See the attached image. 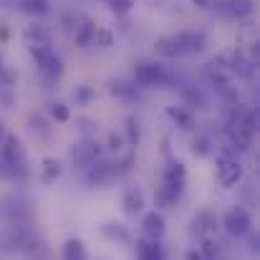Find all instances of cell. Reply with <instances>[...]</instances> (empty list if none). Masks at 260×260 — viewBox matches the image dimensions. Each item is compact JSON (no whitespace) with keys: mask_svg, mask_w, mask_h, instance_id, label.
I'll return each instance as SVG.
<instances>
[{"mask_svg":"<svg viewBox=\"0 0 260 260\" xmlns=\"http://www.w3.org/2000/svg\"><path fill=\"white\" fill-rule=\"evenodd\" d=\"M134 84L142 86H167L172 84V74L157 61H142L134 66Z\"/></svg>","mask_w":260,"mask_h":260,"instance_id":"6da1fadb","label":"cell"},{"mask_svg":"<svg viewBox=\"0 0 260 260\" xmlns=\"http://www.w3.org/2000/svg\"><path fill=\"white\" fill-rule=\"evenodd\" d=\"M30 56H33V61H36L38 69H41V74H43L48 81H56V79L63 74V61H61V56H58L53 48H33Z\"/></svg>","mask_w":260,"mask_h":260,"instance_id":"7a4b0ae2","label":"cell"},{"mask_svg":"<svg viewBox=\"0 0 260 260\" xmlns=\"http://www.w3.org/2000/svg\"><path fill=\"white\" fill-rule=\"evenodd\" d=\"M177 48H179V56H187V53H200L207 48V33L205 30H179L177 36H172Z\"/></svg>","mask_w":260,"mask_h":260,"instance_id":"3957f363","label":"cell"},{"mask_svg":"<svg viewBox=\"0 0 260 260\" xmlns=\"http://www.w3.org/2000/svg\"><path fill=\"white\" fill-rule=\"evenodd\" d=\"M217 179L222 187H235L243 179V167L235 157L230 154H220L217 157Z\"/></svg>","mask_w":260,"mask_h":260,"instance_id":"277c9868","label":"cell"},{"mask_svg":"<svg viewBox=\"0 0 260 260\" xmlns=\"http://www.w3.org/2000/svg\"><path fill=\"white\" fill-rule=\"evenodd\" d=\"M222 225H225V230H228L233 238H245V235L250 233V215H248L245 207H233V210L225 215Z\"/></svg>","mask_w":260,"mask_h":260,"instance_id":"5b68a950","label":"cell"},{"mask_svg":"<svg viewBox=\"0 0 260 260\" xmlns=\"http://www.w3.org/2000/svg\"><path fill=\"white\" fill-rule=\"evenodd\" d=\"M99 154H101V144L93 139H84L71 149V162H74V167H88L99 159Z\"/></svg>","mask_w":260,"mask_h":260,"instance_id":"8992f818","label":"cell"},{"mask_svg":"<svg viewBox=\"0 0 260 260\" xmlns=\"http://www.w3.org/2000/svg\"><path fill=\"white\" fill-rule=\"evenodd\" d=\"M0 162L10 170L15 167H23L25 165V154H23V147L15 137H5L3 139V147H0Z\"/></svg>","mask_w":260,"mask_h":260,"instance_id":"52a82bcc","label":"cell"},{"mask_svg":"<svg viewBox=\"0 0 260 260\" xmlns=\"http://www.w3.org/2000/svg\"><path fill=\"white\" fill-rule=\"evenodd\" d=\"M51 30L46 25H28L23 30V43L28 46V51L33 48H51Z\"/></svg>","mask_w":260,"mask_h":260,"instance_id":"ba28073f","label":"cell"},{"mask_svg":"<svg viewBox=\"0 0 260 260\" xmlns=\"http://www.w3.org/2000/svg\"><path fill=\"white\" fill-rule=\"evenodd\" d=\"M184 177H187V170L182 162H172L165 172V189H170L174 197H179L182 187H184Z\"/></svg>","mask_w":260,"mask_h":260,"instance_id":"9c48e42d","label":"cell"},{"mask_svg":"<svg viewBox=\"0 0 260 260\" xmlns=\"http://www.w3.org/2000/svg\"><path fill=\"white\" fill-rule=\"evenodd\" d=\"M142 230H144L147 240H162V235L167 230L165 228V217L159 212H147L144 220H142Z\"/></svg>","mask_w":260,"mask_h":260,"instance_id":"30bf717a","label":"cell"},{"mask_svg":"<svg viewBox=\"0 0 260 260\" xmlns=\"http://www.w3.org/2000/svg\"><path fill=\"white\" fill-rule=\"evenodd\" d=\"M137 255L139 260H165V248L159 240H137Z\"/></svg>","mask_w":260,"mask_h":260,"instance_id":"8fae6325","label":"cell"},{"mask_svg":"<svg viewBox=\"0 0 260 260\" xmlns=\"http://www.w3.org/2000/svg\"><path fill=\"white\" fill-rule=\"evenodd\" d=\"M121 207L129 217H137L142 210H144V194L139 189H126L124 192V200H121Z\"/></svg>","mask_w":260,"mask_h":260,"instance_id":"7c38bea8","label":"cell"},{"mask_svg":"<svg viewBox=\"0 0 260 260\" xmlns=\"http://www.w3.org/2000/svg\"><path fill=\"white\" fill-rule=\"evenodd\" d=\"M109 93L116 96V99L132 101V99L139 96V86H137L134 81H124V79H119V81H111V84H109Z\"/></svg>","mask_w":260,"mask_h":260,"instance_id":"4fadbf2b","label":"cell"},{"mask_svg":"<svg viewBox=\"0 0 260 260\" xmlns=\"http://www.w3.org/2000/svg\"><path fill=\"white\" fill-rule=\"evenodd\" d=\"M220 13L225 15H235V18H243V15H250L253 13V0H228Z\"/></svg>","mask_w":260,"mask_h":260,"instance_id":"5bb4252c","label":"cell"},{"mask_svg":"<svg viewBox=\"0 0 260 260\" xmlns=\"http://www.w3.org/2000/svg\"><path fill=\"white\" fill-rule=\"evenodd\" d=\"M93 30H96V25H93L91 20H84V23L76 28V46H79V48L93 46Z\"/></svg>","mask_w":260,"mask_h":260,"instance_id":"9a60e30c","label":"cell"},{"mask_svg":"<svg viewBox=\"0 0 260 260\" xmlns=\"http://www.w3.org/2000/svg\"><path fill=\"white\" fill-rule=\"evenodd\" d=\"M154 51H157L159 56H165V58H177V56H179V48H177V43H174L172 36H162V38H157Z\"/></svg>","mask_w":260,"mask_h":260,"instance_id":"2e32d148","label":"cell"},{"mask_svg":"<svg viewBox=\"0 0 260 260\" xmlns=\"http://www.w3.org/2000/svg\"><path fill=\"white\" fill-rule=\"evenodd\" d=\"M167 116L172 119L174 124L179 126V129H192L194 126V119H192V114H187L184 109H177V106H167Z\"/></svg>","mask_w":260,"mask_h":260,"instance_id":"e0dca14e","label":"cell"},{"mask_svg":"<svg viewBox=\"0 0 260 260\" xmlns=\"http://www.w3.org/2000/svg\"><path fill=\"white\" fill-rule=\"evenodd\" d=\"M41 177H43V182H56L61 177V162L53 157H46L41 165Z\"/></svg>","mask_w":260,"mask_h":260,"instance_id":"ac0fdd59","label":"cell"},{"mask_svg":"<svg viewBox=\"0 0 260 260\" xmlns=\"http://www.w3.org/2000/svg\"><path fill=\"white\" fill-rule=\"evenodd\" d=\"M63 260H86V248L81 240H69L63 248Z\"/></svg>","mask_w":260,"mask_h":260,"instance_id":"d6986e66","label":"cell"},{"mask_svg":"<svg viewBox=\"0 0 260 260\" xmlns=\"http://www.w3.org/2000/svg\"><path fill=\"white\" fill-rule=\"evenodd\" d=\"M104 235H109V238H114V240H119V243H129V240H132L129 230H126L121 222H109V225L104 228Z\"/></svg>","mask_w":260,"mask_h":260,"instance_id":"ffe728a7","label":"cell"},{"mask_svg":"<svg viewBox=\"0 0 260 260\" xmlns=\"http://www.w3.org/2000/svg\"><path fill=\"white\" fill-rule=\"evenodd\" d=\"M20 10L30 13V15H46L51 10L48 0H20Z\"/></svg>","mask_w":260,"mask_h":260,"instance_id":"44dd1931","label":"cell"},{"mask_svg":"<svg viewBox=\"0 0 260 260\" xmlns=\"http://www.w3.org/2000/svg\"><path fill=\"white\" fill-rule=\"evenodd\" d=\"M48 114H51L58 124H66V121L71 119L69 106H66V104H61V101H51V104H48Z\"/></svg>","mask_w":260,"mask_h":260,"instance_id":"7402d4cb","label":"cell"},{"mask_svg":"<svg viewBox=\"0 0 260 260\" xmlns=\"http://www.w3.org/2000/svg\"><path fill=\"white\" fill-rule=\"evenodd\" d=\"M93 46H99V48H111V46H114V33L106 30V28H96V30H93Z\"/></svg>","mask_w":260,"mask_h":260,"instance_id":"603a6c76","label":"cell"},{"mask_svg":"<svg viewBox=\"0 0 260 260\" xmlns=\"http://www.w3.org/2000/svg\"><path fill=\"white\" fill-rule=\"evenodd\" d=\"M109 174H111V165H101V167H93V170L88 172L86 179L91 184H99V182H106Z\"/></svg>","mask_w":260,"mask_h":260,"instance_id":"cb8c5ba5","label":"cell"},{"mask_svg":"<svg viewBox=\"0 0 260 260\" xmlns=\"http://www.w3.org/2000/svg\"><path fill=\"white\" fill-rule=\"evenodd\" d=\"M200 255H202V260H220V245L212 243V240H205Z\"/></svg>","mask_w":260,"mask_h":260,"instance_id":"d4e9b609","label":"cell"},{"mask_svg":"<svg viewBox=\"0 0 260 260\" xmlns=\"http://www.w3.org/2000/svg\"><path fill=\"white\" fill-rule=\"evenodd\" d=\"M192 152H194V154H200V157L210 154V139H207V137L194 139V142H192Z\"/></svg>","mask_w":260,"mask_h":260,"instance_id":"484cf974","label":"cell"},{"mask_svg":"<svg viewBox=\"0 0 260 260\" xmlns=\"http://www.w3.org/2000/svg\"><path fill=\"white\" fill-rule=\"evenodd\" d=\"M74 99H76V101H81V104H86V101L93 99V88L91 86H79L76 91H74Z\"/></svg>","mask_w":260,"mask_h":260,"instance_id":"4316f807","label":"cell"},{"mask_svg":"<svg viewBox=\"0 0 260 260\" xmlns=\"http://www.w3.org/2000/svg\"><path fill=\"white\" fill-rule=\"evenodd\" d=\"M13 81H15V74H13V71L3 63V58H0V84L8 86V84H13Z\"/></svg>","mask_w":260,"mask_h":260,"instance_id":"83f0119b","label":"cell"},{"mask_svg":"<svg viewBox=\"0 0 260 260\" xmlns=\"http://www.w3.org/2000/svg\"><path fill=\"white\" fill-rule=\"evenodd\" d=\"M126 134H129V142L137 144L139 142V129H137V119H126Z\"/></svg>","mask_w":260,"mask_h":260,"instance_id":"f1b7e54d","label":"cell"},{"mask_svg":"<svg viewBox=\"0 0 260 260\" xmlns=\"http://www.w3.org/2000/svg\"><path fill=\"white\" fill-rule=\"evenodd\" d=\"M109 3H111V8H114L116 13H129L132 5H134V0H109Z\"/></svg>","mask_w":260,"mask_h":260,"instance_id":"f546056e","label":"cell"},{"mask_svg":"<svg viewBox=\"0 0 260 260\" xmlns=\"http://www.w3.org/2000/svg\"><path fill=\"white\" fill-rule=\"evenodd\" d=\"M121 144H124V139H121V134H116V132H111V134H109V147H111V149H121Z\"/></svg>","mask_w":260,"mask_h":260,"instance_id":"4dcf8cb0","label":"cell"},{"mask_svg":"<svg viewBox=\"0 0 260 260\" xmlns=\"http://www.w3.org/2000/svg\"><path fill=\"white\" fill-rule=\"evenodd\" d=\"M76 124H79V129H81V132H88V129H93V126H96V121H91V119H86V116L76 119Z\"/></svg>","mask_w":260,"mask_h":260,"instance_id":"1f68e13d","label":"cell"},{"mask_svg":"<svg viewBox=\"0 0 260 260\" xmlns=\"http://www.w3.org/2000/svg\"><path fill=\"white\" fill-rule=\"evenodd\" d=\"M184 260H202V255H200L197 250H187V255H184Z\"/></svg>","mask_w":260,"mask_h":260,"instance_id":"d6a6232c","label":"cell"}]
</instances>
